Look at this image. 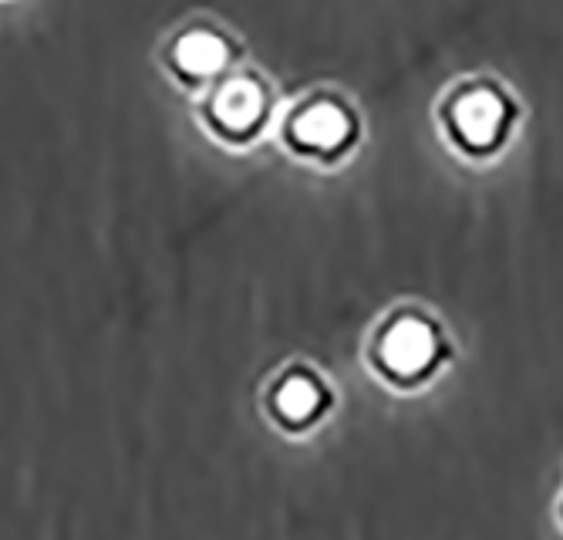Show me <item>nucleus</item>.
Returning a JSON list of instances; mask_svg holds the SVG:
<instances>
[{
    "label": "nucleus",
    "mask_w": 563,
    "mask_h": 540,
    "mask_svg": "<svg viewBox=\"0 0 563 540\" xmlns=\"http://www.w3.org/2000/svg\"><path fill=\"white\" fill-rule=\"evenodd\" d=\"M520 109L496 78H466L449 88L439 106L445 139L470 159H489L509 142Z\"/></svg>",
    "instance_id": "nucleus-1"
},
{
    "label": "nucleus",
    "mask_w": 563,
    "mask_h": 540,
    "mask_svg": "<svg viewBox=\"0 0 563 540\" xmlns=\"http://www.w3.org/2000/svg\"><path fill=\"white\" fill-rule=\"evenodd\" d=\"M277 409L287 416V419H294V422H300V419H307V416H314L318 412V406H321V388H318V382L314 378H307V375H290L280 388H277Z\"/></svg>",
    "instance_id": "nucleus-6"
},
{
    "label": "nucleus",
    "mask_w": 563,
    "mask_h": 540,
    "mask_svg": "<svg viewBox=\"0 0 563 540\" xmlns=\"http://www.w3.org/2000/svg\"><path fill=\"white\" fill-rule=\"evenodd\" d=\"M176 58H179L183 68H189V71H196V75H207V71H213V68L223 65L227 47H223V41H220L217 34H210V31H189V34H183L179 44H176Z\"/></svg>",
    "instance_id": "nucleus-5"
},
{
    "label": "nucleus",
    "mask_w": 563,
    "mask_h": 540,
    "mask_svg": "<svg viewBox=\"0 0 563 540\" xmlns=\"http://www.w3.org/2000/svg\"><path fill=\"white\" fill-rule=\"evenodd\" d=\"M261 106H264V95H261L257 81H250V78L223 81V88L217 91V102H213L220 122L230 129H246L261 115Z\"/></svg>",
    "instance_id": "nucleus-4"
},
{
    "label": "nucleus",
    "mask_w": 563,
    "mask_h": 540,
    "mask_svg": "<svg viewBox=\"0 0 563 540\" xmlns=\"http://www.w3.org/2000/svg\"><path fill=\"white\" fill-rule=\"evenodd\" d=\"M449 359H452V345L442 324L412 308L391 315L375 341L378 368L398 385H422L435 378Z\"/></svg>",
    "instance_id": "nucleus-2"
},
{
    "label": "nucleus",
    "mask_w": 563,
    "mask_h": 540,
    "mask_svg": "<svg viewBox=\"0 0 563 540\" xmlns=\"http://www.w3.org/2000/svg\"><path fill=\"white\" fill-rule=\"evenodd\" d=\"M560 524H563V497H560Z\"/></svg>",
    "instance_id": "nucleus-7"
},
{
    "label": "nucleus",
    "mask_w": 563,
    "mask_h": 540,
    "mask_svg": "<svg viewBox=\"0 0 563 540\" xmlns=\"http://www.w3.org/2000/svg\"><path fill=\"white\" fill-rule=\"evenodd\" d=\"M347 135H351V115L338 102H328V98L300 109L294 119V139L321 153L338 150V145L347 142Z\"/></svg>",
    "instance_id": "nucleus-3"
}]
</instances>
